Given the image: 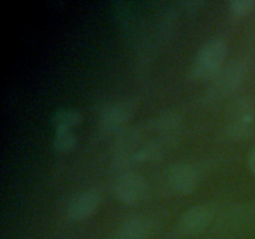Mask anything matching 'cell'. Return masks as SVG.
I'll use <instances>...</instances> for the list:
<instances>
[{
	"instance_id": "obj_1",
	"label": "cell",
	"mask_w": 255,
	"mask_h": 239,
	"mask_svg": "<svg viewBox=\"0 0 255 239\" xmlns=\"http://www.w3.org/2000/svg\"><path fill=\"white\" fill-rule=\"evenodd\" d=\"M227 55V44L222 37H213L199 47L189 69L192 79H214L221 71Z\"/></svg>"
},
{
	"instance_id": "obj_2",
	"label": "cell",
	"mask_w": 255,
	"mask_h": 239,
	"mask_svg": "<svg viewBox=\"0 0 255 239\" xmlns=\"http://www.w3.org/2000/svg\"><path fill=\"white\" fill-rule=\"evenodd\" d=\"M255 119V106L251 99L239 97L228 107L227 132L233 138H243L251 133Z\"/></svg>"
},
{
	"instance_id": "obj_3",
	"label": "cell",
	"mask_w": 255,
	"mask_h": 239,
	"mask_svg": "<svg viewBox=\"0 0 255 239\" xmlns=\"http://www.w3.org/2000/svg\"><path fill=\"white\" fill-rule=\"evenodd\" d=\"M248 69L249 64L246 59L234 60L226 67L221 69L218 75L213 79V85L209 89L211 96H221L239 86L246 77Z\"/></svg>"
},
{
	"instance_id": "obj_4",
	"label": "cell",
	"mask_w": 255,
	"mask_h": 239,
	"mask_svg": "<svg viewBox=\"0 0 255 239\" xmlns=\"http://www.w3.org/2000/svg\"><path fill=\"white\" fill-rule=\"evenodd\" d=\"M216 208L212 203H202L187 209L178 222V232L183 236H197L211 224Z\"/></svg>"
},
{
	"instance_id": "obj_5",
	"label": "cell",
	"mask_w": 255,
	"mask_h": 239,
	"mask_svg": "<svg viewBox=\"0 0 255 239\" xmlns=\"http://www.w3.org/2000/svg\"><path fill=\"white\" fill-rule=\"evenodd\" d=\"M146 179L134 172L121 174L115 182L114 191L117 199L125 204H137L147 196Z\"/></svg>"
},
{
	"instance_id": "obj_6",
	"label": "cell",
	"mask_w": 255,
	"mask_h": 239,
	"mask_svg": "<svg viewBox=\"0 0 255 239\" xmlns=\"http://www.w3.org/2000/svg\"><path fill=\"white\" fill-rule=\"evenodd\" d=\"M100 203H101V192L99 189H85L70 199L66 207L67 217L72 221H84L97 211Z\"/></svg>"
},
{
	"instance_id": "obj_7",
	"label": "cell",
	"mask_w": 255,
	"mask_h": 239,
	"mask_svg": "<svg viewBox=\"0 0 255 239\" xmlns=\"http://www.w3.org/2000/svg\"><path fill=\"white\" fill-rule=\"evenodd\" d=\"M168 183L178 193H191L199 183L198 169L186 162L173 164L168 171Z\"/></svg>"
},
{
	"instance_id": "obj_8",
	"label": "cell",
	"mask_w": 255,
	"mask_h": 239,
	"mask_svg": "<svg viewBox=\"0 0 255 239\" xmlns=\"http://www.w3.org/2000/svg\"><path fill=\"white\" fill-rule=\"evenodd\" d=\"M134 110L136 106L131 101H120L112 104L102 111L100 116V126L107 131L121 128L133 116Z\"/></svg>"
},
{
	"instance_id": "obj_9",
	"label": "cell",
	"mask_w": 255,
	"mask_h": 239,
	"mask_svg": "<svg viewBox=\"0 0 255 239\" xmlns=\"http://www.w3.org/2000/svg\"><path fill=\"white\" fill-rule=\"evenodd\" d=\"M153 229V222L149 218L134 217L120 227L114 239H148Z\"/></svg>"
},
{
	"instance_id": "obj_10",
	"label": "cell",
	"mask_w": 255,
	"mask_h": 239,
	"mask_svg": "<svg viewBox=\"0 0 255 239\" xmlns=\"http://www.w3.org/2000/svg\"><path fill=\"white\" fill-rule=\"evenodd\" d=\"M81 120V114L72 109H60L51 115V122L55 129H71L72 127L77 126Z\"/></svg>"
},
{
	"instance_id": "obj_11",
	"label": "cell",
	"mask_w": 255,
	"mask_h": 239,
	"mask_svg": "<svg viewBox=\"0 0 255 239\" xmlns=\"http://www.w3.org/2000/svg\"><path fill=\"white\" fill-rule=\"evenodd\" d=\"M76 144V136L71 129H55L54 138H52V146L56 151L66 152L74 148Z\"/></svg>"
},
{
	"instance_id": "obj_12",
	"label": "cell",
	"mask_w": 255,
	"mask_h": 239,
	"mask_svg": "<svg viewBox=\"0 0 255 239\" xmlns=\"http://www.w3.org/2000/svg\"><path fill=\"white\" fill-rule=\"evenodd\" d=\"M229 9L236 15H246L251 12L255 6L253 0H232L228 4Z\"/></svg>"
},
{
	"instance_id": "obj_13",
	"label": "cell",
	"mask_w": 255,
	"mask_h": 239,
	"mask_svg": "<svg viewBox=\"0 0 255 239\" xmlns=\"http://www.w3.org/2000/svg\"><path fill=\"white\" fill-rule=\"evenodd\" d=\"M248 166H249V169H251V172L253 173V176L255 177V148L251 152V153H249Z\"/></svg>"
}]
</instances>
